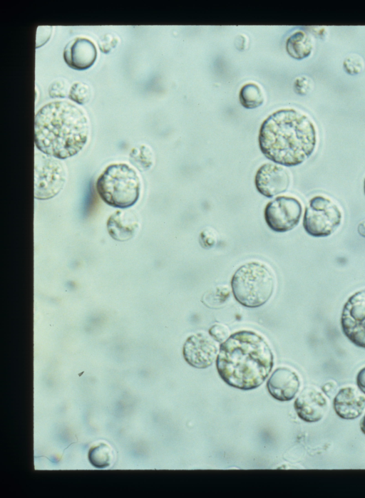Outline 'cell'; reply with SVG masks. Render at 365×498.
Masks as SVG:
<instances>
[{
    "label": "cell",
    "mask_w": 365,
    "mask_h": 498,
    "mask_svg": "<svg viewBox=\"0 0 365 498\" xmlns=\"http://www.w3.org/2000/svg\"><path fill=\"white\" fill-rule=\"evenodd\" d=\"M343 66L346 73L354 76L363 71L365 64L361 56L357 54H351L345 58Z\"/></svg>",
    "instance_id": "cell-23"
},
{
    "label": "cell",
    "mask_w": 365,
    "mask_h": 498,
    "mask_svg": "<svg viewBox=\"0 0 365 498\" xmlns=\"http://www.w3.org/2000/svg\"><path fill=\"white\" fill-rule=\"evenodd\" d=\"M294 407L300 419L308 422H315L325 415L327 403L318 390L307 387L295 400Z\"/></svg>",
    "instance_id": "cell-12"
},
{
    "label": "cell",
    "mask_w": 365,
    "mask_h": 498,
    "mask_svg": "<svg viewBox=\"0 0 365 498\" xmlns=\"http://www.w3.org/2000/svg\"><path fill=\"white\" fill-rule=\"evenodd\" d=\"M199 241L202 247L211 248L215 245L217 241V234L214 229H206L200 233Z\"/></svg>",
    "instance_id": "cell-26"
},
{
    "label": "cell",
    "mask_w": 365,
    "mask_h": 498,
    "mask_svg": "<svg viewBox=\"0 0 365 498\" xmlns=\"http://www.w3.org/2000/svg\"><path fill=\"white\" fill-rule=\"evenodd\" d=\"M275 283L274 274L269 266L259 261H250L236 270L231 279V287L240 304L257 308L271 298Z\"/></svg>",
    "instance_id": "cell-4"
},
{
    "label": "cell",
    "mask_w": 365,
    "mask_h": 498,
    "mask_svg": "<svg viewBox=\"0 0 365 498\" xmlns=\"http://www.w3.org/2000/svg\"><path fill=\"white\" fill-rule=\"evenodd\" d=\"M67 93L68 85L65 80H56L49 87V95L51 98H63Z\"/></svg>",
    "instance_id": "cell-27"
},
{
    "label": "cell",
    "mask_w": 365,
    "mask_h": 498,
    "mask_svg": "<svg viewBox=\"0 0 365 498\" xmlns=\"http://www.w3.org/2000/svg\"><path fill=\"white\" fill-rule=\"evenodd\" d=\"M341 330L354 345L365 348V289L351 295L341 316Z\"/></svg>",
    "instance_id": "cell-9"
},
{
    "label": "cell",
    "mask_w": 365,
    "mask_h": 498,
    "mask_svg": "<svg viewBox=\"0 0 365 498\" xmlns=\"http://www.w3.org/2000/svg\"><path fill=\"white\" fill-rule=\"evenodd\" d=\"M230 296L227 286H217L206 292L202 301L209 307L215 308L222 304Z\"/></svg>",
    "instance_id": "cell-21"
},
{
    "label": "cell",
    "mask_w": 365,
    "mask_h": 498,
    "mask_svg": "<svg viewBox=\"0 0 365 498\" xmlns=\"http://www.w3.org/2000/svg\"><path fill=\"white\" fill-rule=\"evenodd\" d=\"M313 41L306 32L298 31L289 36L286 41V51L293 58L302 60L310 56L313 51Z\"/></svg>",
    "instance_id": "cell-17"
},
{
    "label": "cell",
    "mask_w": 365,
    "mask_h": 498,
    "mask_svg": "<svg viewBox=\"0 0 365 498\" xmlns=\"http://www.w3.org/2000/svg\"><path fill=\"white\" fill-rule=\"evenodd\" d=\"M239 99L244 108L253 109L263 103L264 97L261 88L257 84L248 83L241 88Z\"/></svg>",
    "instance_id": "cell-18"
},
{
    "label": "cell",
    "mask_w": 365,
    "mask_h": 498,
    "mask_svg": "<svg viewBox=\"0 0 365 498\" xmlns=\"http://www.w3.org/2000/svg\"><path fill=\"white\" fill-rule=\"evenodd\" d=\"M289 172L282 166L264 163L257 170L255 176V185L259 194L272 198L286 192L290 185Z\"/></svg>",
    "instance_id": "cell-11"
},
{
    "label": "cell",
    "mask_w": 365,
    "mask_h": 498,
    "mask_svg": "<svg viewBox=\"0 0 365 498\" xmlns=\"http://www.w3.org/2000/svg\"><path fill=\"white\" fill-rule=\"evenodd\" d=\"M313 88L312 81L307 76L297 78L294 82V90L299 95H307Z\"/></svg>",
    "instance_id": "cell-24"
},
{
    "label": "cell",
    "mask_w": 365,
    "mask_h": 498,
    "mask_svg": "<svg viewBox=\"0 0 365 498\" xmlns=\"http://www.w3.org/2000/svg\"><path fill=\"white\" fill-rule=\"evenodd\" d=\"M302 205L296 197L279 196L267 203L264 216L267 226L275 232H286L299 224Z\"/></svg>",
    "instance_id": "cell-8"
},
{
    "label": "cell",
    "mask_w": 365,
    "mask_h": 498,
    "mask_svg": "<svg viewBox=\"0 0 365 498\" xmlns=\"http://www.w3.org/2000/svg\"><path fill=\"white\" fill-rule=\"evenodd\" d=\"M360 427H361V430L362 431V432L365 435V415L364 416V417L362 418V420L361 421Z\"/></svg>",
    "instance_id": "cell-32"
},
{
    "label": "cell",
    "mask_w": 365,
    "mask_h": 498,
    "mask_svg": "<svg viewBox=\"0 0 365 498\" xmlns=\"http://www.w3.org/2000/svg\"><path fill=\"white\" fill-rule=\"evenodd\" d=\"M68 96L75 103L83 105L89 101L91 96V89L86 83H76L71 86Z\"/></svg>",
    "instance_id": "cell-22"
},
{
    "label": "cell",
    "mask_w": 365,
    "mask_h": 498,
    "mask_svg": "<svg viewBox=\"0 0 365 498\" xmlns=\"http://www.w3.org/2000/svg\"><path fill=\"white\" fill-rule=\"evenodd\" d=\"M356 383L359 390L365 394V367L361 368L358 373Z\"/></svg>",
    "instance_id": "cell-30"
},
{
    "label": "cell",
    "mask_w": 365,
    "mask_h": 498,
    "mask_svg": "<svg viewBox=\"0 0 365 498\" xmlns=\"http://www.w3.org/2000/svg\"><path fill=\"white\" fill-rule=\"evenodd\" d=\"M35 145L46 155L66 159L78 153L88 141L90 126L84 111L68 101L43 105L36 114Z\"/></svg>",
    "instance_id": "cell-3"
},
{
    "label": "cell",
    "mask_w": 365,
    "mask_h": 498,
    "mask_svg": "<svg viewBox=\"0 0 365 498\" xmlns=\"http://www.w3.org/2000/svg\"><path fill=\"white\" fill-rule=\"evenodd\" d=\"M259 146L273 162L285 167L297 166L314 152L317 130L312 120L292 108L280 109L262 123Z\"/></svg>",
    "instance_id": "cell-1"
},
{
    "label": "cell",
    "mask_w": 365,
    "mask_h": 498,
    "mask_svg": "<svg viewBox=\"0 0 365 498\" xmlns=\"http://www.w3.org/2000/svg\"><path fill=\"white\" fill-rule=\"evenodd\" d=\"M96 187L106 204L126 209L138 202L141 182L133 167L125 163H113L106 167L99 175Z\"/></svg>",
    "instance_id": "cell-5"
},
{
    "label": "cell",
    "mask_w": 365,
    "mask_h": 498,
    "mask_svg": "<svg viewBox=\"0 0 365 498\" xmlns=\"http://www.w3.org/2000/svg\"><path fill=\"white\" fill-rule=\"evenodd\" d=\"M118 42V38L115 35L106 33L100 38L99 47L101 51L108 53L112 48L115 47Z\"/></svg>",
    "instance_id": "cell-28"
},
{
    "label": "cell",
    "mask_w": 365,
    "mask_h": 498,
    "mask_svg": "<svg viewBox=\"0 0 365 498\" xmlns=\"http://www.w3.org/2000/svg\"><path fill=\"white\" fill-rule=\"evenodd\" d=\"M130 161L140 171H146L153 165L154 155L150 147L140 145L131 150Z\"/></svg>",
    "instance_id": "cell-19"
},
{
    "label": "cell",
    "mask_w": 365,
    "mask_h": 498,
    "mask_svg": "<svg viewBox=\"0 0 365 498\" xmlns=\"http://www.w3.org/2000/svg\"><path fill=\"white\" fill-rule=\"evenodd\" d=\"M66 181L63 164L54 157L36 155L34 166V198L46 200L56 196Z\"/></svg>",
    "instance_id": "cell-7"
},
{
    "label": "cell",
    "mask_w": 365,
    "mask_h": 498,
    "mask_svg": "<svg viewBox=\"0 0 365 498\" xmlns=\"http://www.w3.org/2000/svg\"><path fill=\"white\" fill-rule=\"evenodd\" d=\"M97 57L95 44L86 38H76L64 48L63 58L67 65L76 70H85L93 66Z\"/></svg>",
    "instance_id": "cell-14"
},
{
    "label": "cell",
    "mask_w": 365,
    "mask_h": 498,
    "mask_svg": "<svg viewBox=\"0 0 365 498\" xmlns=\"http://www.w3.org/2000/svg\"><path fill=\"white\" fill-rule=\"evenodd\" d=\"M364 194H365V179H364Z\"/></svg>",
    "instance_id": "cell-33"
},
{
    "label": "cell",
    "mask_w": 365,
    "mask_h": 498,
    "mask_svg": "<svg viewBox=\"0 0 365 498\" xmlns=\"http://www.w3.org/2000/svg\"><path fill=\"white\" fill-rule=\"evenodd\" d=\"M217 353L218 349L214 340L202 332L189 336L182 349L185 361L199 369L210 366L217 356Z\"/></svg>",
    "instance_id": "cell-10"
},
{
    "label": "cell",
    "mask_w": 365,
    "mask_h": 498,
    "mask_svg": "<svg viewBox=\"0 0 365 498\" xmlns=\"http://www.w3.org/2000/svg\"><path fill=\"white\" fill-rule=\"evenodd\" d=\"M334 409L336 415L342 419H356L365 409V398L354 388H344L338 392L334 399Z\"/></svg>",
    "instance_id": "cell-15"
},
{
    "label": "cell",
    "mask_w": 365,
    "mask_h": 498,
    "mask_svg": "<svg viewBox=\"0 0 365 498\" xmlns=\"http://www.w3.org/2000/svg\"><path fill=\"white\" fill-rule=\"evenodd\" d=\"M300 386L298 375L286 367L277 368L267 382L269 393L279 401H289L294 398Z\"/></svg>",
    "instance_id": "cell-13"
},
{
    "label": "cell",
    "mask_w": 365,
    "mask_h": 498,
    "mask_svg": "<svg viewBox=\"0 0 365 498\" xmlns=\"http://www.w3.org/2000/svg\"><path fill=\"white\" fill-rule=\"evenodd\" d=\"M210 336L216 341L223 343L230 336L229 328L221 323H215L209 329Z\"/></svg>",
    "instance_id": "cell-25"
},
{
    "label": "cell",
    "mask_w": 365,
    "mask_h": 498,
    "mask_svg": "<svg viewBox=\"0 0 365 498\" xmlns=\"http://www.w3.org/2000/svg\"><path fill=\"white\" fill-rule=\"evenodd\" d=\"M106 226L110 236L113 239L124 242L135 235L139 227V221L134 212L118 210L109 217Z\"/></svg>",
    "instance_id": "cell-16"
},
{
    "label": "cell",
    "mask_w": 365,
    "mask_h": 498,
    "mask_svg": "<svg viewBox=\"0 0 365 498\" xmlns=\"http://www.w3.org/2000/svg\"><path fill=\"white\" fill-rule=\"evenodd\" d=\"M341 210L329 197L317 195L310 199L305 208L303 227L314 237H325L334 233L341 224Z\"/></svg>",
    "instance_id": "cell-6"
},
{
    "label": "cell",
    "mask_w": 365,
    "mask_h": 498,
    "mask_svg": "<svg viewBox=\"0 0 365 498\" xmlns=\"http://www.w3.org/2000/svg\"><path fill=\"white\" fill-rule=\"evenodd\" d=\"M357 232L360 236L365 238V219L361 221L358 224Z\"/></svg>",
    "instance_id": "cell-31"
},
{
    "label": "cell",
    "mask_w": 365,
    "mask_h": 498,
    "mask_svg": "<svg viewBox=\"0 0 365 498\" xmlns=\"http://www.w3.org/2000/svg\"><path fill=\"white\" fill-rule=\"evenodd\" d=\"M274 364L272 350L259 334L236 332L222 343L216 359L220 378L230 386L248 390L261 385Z\"/></svg>",
    "instance_id": "cell-2"
},
{
    "label": "cell",
    "mask_w": 365,
    "mask_h": 498,
    "mask_svg": "<svg viewBox=\"0 0 365 498\" xmlns=\"http://www.w3.org/2000/svg\"><path fill=\"white\" fill-rule=\"evenodd\" d=\"M336 384L334 381L327 382L322 386L323 392L329 398H331L334 395V394L336 393Z\"/></svg>",
    "instance_id": "cell-29"
},
{
    "label": "cell",
    "mask_w": 365,
    "mask_h": 498,
    "mask_svg": "<svg viewBox=\"0 0 365 498\" xmlns=\"http://www.w3.org/2000/svg\"><path fill=\"white\" fill-rule=\"evenodd\" d=\"M113 455L112 450L108 445L101 444L90 450L89 460L95 467H103L110 465Z\"/></svg>",
    "instance_id": "cell-20"
}]
</instances>
